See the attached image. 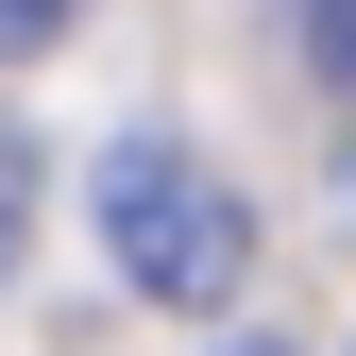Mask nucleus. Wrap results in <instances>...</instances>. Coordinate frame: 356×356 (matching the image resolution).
<instances>
[{
  "instance_id": "nucleus-3",
  "label": "nucleus",
  "mask_w": 356,
  "mask_h": 356,
  "mask_svg": "<svg viewBox=\"0 0 356 356\" xmlns=\"http://www.w3.org/2000/svg\"><path fill=\"white\" fill-rule=\"evenodd\" d=\"M289 17H305V51H323V68L356 85V0H289Z\"/></svg>"
},
{
  "instance_id": "nucleus-5",
  "label": "nucleus",
  "mask_w": 356,
  "mask_h": 356,
  "mask_svg": "<svg viewBox=\"0 0 356 356\" xmlns=\"http://www.w3.org/2000/svg\"><path fill=\"white\" fill-rule=\"evenodd\" d=\"M238 356H272V339H238Z\"/></svg>"
},
{
  "instance_id": "nucleus-4",
  "label": "nucleus",
  "mask_w": 356,
  "mask_h": 356,
  "mask_svg": "<svg viewBox=\"0 0 356 356\" xmlns=\"http://www.w3.org/2000/svg\"><path fill=\"white\" fill-rule=\"evenodd\" d=\"M0 254H17V187H0Z\"/></svg>"
},
{
  "instance_id": "nucleus-1",
  "label": "nucleus",
  "mask_w": 356,
  "mask_h": 356,
  "mask_svg": "<svg viewBox=\"0 0 356 356\" xmlns=\"http://www.w3.org/2000/svg\"><path fill=\"white\" fill-rule=\"evenodd\" d=\"M85 204H102V254H119V289H136V305H170V323H220V305H238V272H254V204H238V170H220V153H187V136H119Z\"/></svg>"
},
{
  "instance_id": "nucleus-2",
  "label": "nucleus",
  "mask_w": 356,
  "mask_h": 356,
  "mask_svg": "<svg viewBox=\"0 0 356 356\" xmlns=\"http://www.w3.org/2000/svg\"><path fill=\"white\" fill-rule=\"evenodd\" d=\"M85 17V0H0V68H34V51H51V34Z\"/></svg>"
}]
</instances>
